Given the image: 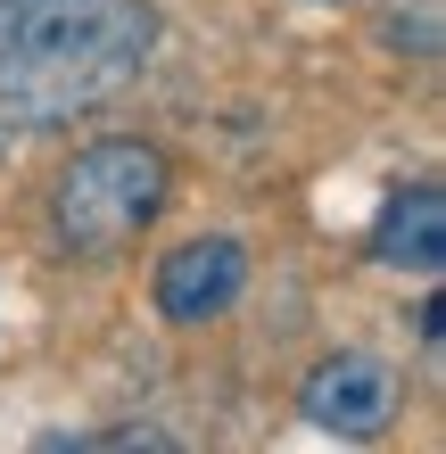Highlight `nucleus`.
Instances as JSON below:
<instances>
[{
    "label": "nucleus",
    "mask_w": 446,
    "mask_h": 454,
    "mask_svg": "<svg viewBox=\"0 0 446 454\" xmlns=\"http://www.w3.org/2000/svg\"><path fill=\"white\" fill-rule=\"evenodd\" d=\"M149 50V0H0V132H50L108 108Z\"/></svg>",
    "instance_id": "nucleus-1"
},
{
    "label": "nucleus",
    "mask_w": 446,
    "mask_h": 454,
    "mask_svg": "<svg viewBox=\"0 0 446 454\" xmlns=\"http://www.w3.org/2000/svg\"><path fill=\"white\" fill-rule=\"evenodd\" d=\"M166 199H174L166 149H149V141H91V149L67 157L50 207H59V239H67V248L124 256L157 215H166Z\"/></svg>",
    "instance_id": "nucleus-2"
},
{
    "label": "nucleus",
    "mask_w": 446,
    "mask_h": 454,
    "mask_svg": "<svg viewBox=\"0 0 446 454\" xmlns=\"http://www.w3.org/2000/svg\"><path fill=\"white\" fill-rule=\"evenodd\" d=\"M397 372H388L380 356H364V347H348V356H323L306 372V421H323V430L339 438H380L388 421H397Z\"/></svg>",
    "instance_id": "nucleus-3"
},
{
    "label": "nucleus",
    "mask_w": 446,
    "mask_h": 454,
    "mask_svg": "<svg viewBox=\"0 0 446 454\" xmlns=\"http://www.w3.org/2000/svg\"><path fill=\"white\" fill-rule=\"evenodd\" d=\"M240 289H248V248L240 239H182V248L157 264V314L166 323H215V314L240 306Z\"/></svg>",
    "instance_id": "nucleus-4"
},
{
    "label": "nucleus",
    "mask_w": 446,
    "mask_h": 454,
    "mask_svg": "<svg viewBox=\"0 0 446 454\" xmlns=\"http://www.w3.org/2000/svg\"><path fill=\"white\" fill-rule=\"evenodd\" d=\"M372 264H388V273H438L446 264V199L430 191V182H413V191H397L380 207Z\"/></svg>",
    "instance_id": "nucleus-5"
},
{
    "label": "nucleus",
    "mask_w": 446,
    "mask_h": 454,
    "mask_svg": "<svg viewBox=\"0 0 446 454\" xmlns=\"http://www.w3.org/2000/svg\"><path fill=\"white\" fill-rule=\"evenodd\" d=\"M422 339H430V347L446 339V298H430V306H422Z\"/></svg>",
    "instance_id": "nucleus-6"
}]
</instances>
